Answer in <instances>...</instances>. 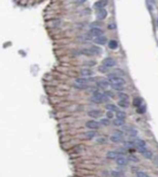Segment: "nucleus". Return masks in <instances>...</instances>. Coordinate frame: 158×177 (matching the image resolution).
I'll use <instances>...</instances> for the list:
<instances>
[{"label": "nucleus", "mask_w": 158, "mask_h": 177, "mask_svg": "<svg viewBox=\"0 0 158 177\" xmlns=\"http://www.w3.org/2000/svg\"><path fill=\"white\" fill-rule=\"evenodd\" d=\"M108 79H109L108 80L109 83L111 86H124L125 83H126V81L124 80L122 77H119V76H117V75H115L112 73L108 75Z\"/></svg>", "instance_id": "f257e3e1"}, {"label": "nucleus", "mask_w": 158, "mask_h": 177, "mask_svg": "<svg viewBox=\"0 0 158 177\" xmlns=\"http://www.w3.org/2000/svg\"><path fill=\"white\" fill-rule=\"evenodd\" d=\"M90 100L94 103H101V102H106L108 100V96L104 94V93H101V92H98L96 91L93 93V95L91 96Z\"/></svg>", "instance_id": "f03ea898"}, {"label": "nucleus", "mask_w": 158, "mask_h": 177, "mask_svg": "<svg viewBox=\"0 0 158 177\" xmlns=\"http://www.w3.org/2000/svg\"><path fill=\"white\" fill-rule=\"evenodd\" d=\"M103 34V31L100 30V29H97V27H93L91 29L89 32H88V36L89 38H98V36H101Z\"/></svg>", "instance_id": "7ed1b4c3"}, {"label": "nucleus", "mask_w": 158, "mask_h": 177, "mask_svg": "<svg viewBox=\"0 0 158 177\" xmlns=\"http://www.w3.org/2000/svg\"><path fill=\"white\" fill-rule=\"evenodd\" d=\"M86 128L91 129H98L100 128V123L96 122V120H88L86 124H85Z\"/></svg>", "instance_id": "20e7f679"}, {"label": "nucleus", "mask_w": 158, "mask_h": 177, "mask_svg": "<svg viewBox=\"0 0 158 177\" xmlns=\"http://www.w3.org/2000/svg\"><path fill=\"white\" fill-rule=\"evenodd\" d=\"M123 133L126 134L129 137H135L137 135V131L134 128H131V127H124L123 128Z\"/></svg>", "instance_id": "39448f33"}, {"label": "nucleus", "mask_w": 158, "mask_h": 177, "mask_svg": "<svg viewBox=\"0 0 158 177\" xmlns=\"http://www.w3.org/2000/svg\"><path fill=\"white\" fill-rule=\"evenodd\" d=\"M117 64L116 60H113L112 58H106L103 61H102V65L107 68H111V67H115Z\"/></svg>", "instance_id": "423d86ee"}, {"label": "nucleus", "mask_w": 158, "mask_h": 177, "mask_svg": "<svg viewBox=\"0 0 158 177\" xmlns=\"http://www.w3.org/2000/svg\"><path fill=\"white\" fill-rule=\"evenodd\" d=\"M110 139H111V142H113V143H122L123 142L122 132H117V135H112Z\"/></svg>", "instance_id": "0eeeda50"}, {"label": "nucleus", "mask_w": 158, "mask_h": 177, "mask_svg": "<svg viewBox=\"0 0 158 177\" xmlns=\"http://www.w3.org/2000/svg\"><path fill=\"white\" fill-rule=\"evenodd\" d=\"M107 15H108V11L103 8V9H99V10H97V12H96V18L98 19V20H103L106 17H107Z\"/></svg>", "instance_id": "6e6552de"}, {"label": "nucleus", "mask_w": 158, "mask_h": 177, "mask_svg": "<svg viewBox=\"0 0 158 177\" xmlns=\"http://www.w3.org/2000/svg\"><path fill=\"white\" fill-rule=\"evenodd\" d=\"M120 157H122V153H118V152H113V151L107 153V158H109V159H118Z\"/></svg>", "instance_id": "1a4fd4ad"}, {"label": "nucleus", "mask_w": 158, "mask_h": 177, "mask_svg": "<svg viewBox=\"0 0 158 177\" xmlns=\"http://www.w3.org/2000/svg\"><path fill=\"white\" fill-rule=\"evenodd\" d=\"M133 143H134V146L136 148H145L146 147V142L141 140V139H135L133 141Z\"/></svg>", "instance_id": "9d476101"}, {"label": "nucleus", "mask_w": 158, "mask_h": 177, "mask_svg": "<svg viewBox=\"0 0 158 177\" xmlns=\"http://www.w3.org/2000/svg\"><path fill=\"white\" fill-rule=\"evenodd\" d=\"M93 41H94L95 44H97V45H104V44L108 42V39H107L104 35H101V36L95 38Z\"/></svg>", "instance_id": "9b49d317"}, {"label": "nucleus", "mask_w": 158, "mask_h": 177, "mask_svg": "<svg viewBox=\"0 0 158 177\" xmlns=\"http://www.w3.org/2000/svg\"><path fill=\"white\" fill-rule=\"evenodd\" d=\"M107 4H108V1H96L94 3V5H93V7H94L95 9L99 10V9H103V7Z\"/></svg>", "instance_id": "f8f14e48"}, {"label": "nucleus", "mask_w": 158, "mask_h": 177, "mask_svg": "<svg viewBox=\"0 0 158 177\" xmlns=\"http://www.w3.org/2000/svg\"><path fill=\"white\" fill-rule=\"evenodd\" d=\"M88 115L90 117H92V118H97V117H99L101 115V111L98 110V109H93V110L88 111Z\"/></svg>", "instance_id": "ddd939ff"}, {"label": "nucleus", "mask_w": 158, "mask_h": 177, "mask_svg": "<svg viewBox=\"0 0 158 177\" xmlns=\"http://www.w3.org/2000/svg\"><path fill=\"white\" fill-rule=\"evenodd\" d=\"M96 85L99 87V88H108L109 87V85H110V83H109V81L107 80H99L96 82Z\"/></svg>", "instance_id": "4468645a"}, {"label": "nucleus", "mask_w": 158, "mask_h": 177, "mask_svg": "<svg viewBox=\"0 0 158 177\" xmlns=\"http://www.w3.org/2000/svg\"><path fill=\"white\" fill-rule=\"evenodd\" d=\"M112 123H113V125H115L116 127H121V126H124V125H125V120H124L123 118H118V117H117Z\"/></svg>", "instance_id": "2eb2a0df"}, {"label": "nucleus", "mask_w": 158, "mask_h": 177, "mask_svg": "<svg viewBox=\"0 0 158 177\" xmlns=\"http://www.w3.org/2000/svg\"><path fill=\"white\" fill-rule=\"evenodd\" d=\"M127 163H128V160H127L126 158H124V157H120V158L117 159V164L120 165V166L127 165Z\"/></svg>", "instance_id": "dca6fc26"}, {"label": "nucleus", "mask_w": 158, "mask_h": 177, "mask_svg": "<svg viewBox=\"0 0 158 177\" xmlns=\"http://www.w3.org/2000/svg\"><path fill=\"white\" fill-rule=\"evenodd\" d=\"M95 136H96V133L93 132V131H91V132H87V133H84V134H83V137H84V138H86V139H92V138L95 137Z\"/></svg>", "instance_id": "f3484780"}, {"label": "nucleus", "mask_w": 158, "mask_h": 177, "mask_svg": "<svg viewBox=\"0 0 158 177\" xmlns=\"http://www.w3.org/2000/svg\"><path fill=\"white\" fill-rule=\"evenodd\" d=\"M141 154H142L146 159H151V158H152V152H151V151H149V150H146V149H145Z\"/></svg>", "instance_id": "a211bd4d"}, {"label": "nucleus", "mask_w": 158, "mask_h": 177, "mask_svg": "<svg viewBox=\"0 0 158 177\" xmlns=\"http://www.w3.org/2000/svg\"><path fill=\"white\" fill-rule=\"evenodd\" d=\"M106 108H107L109 111H118V107H117L115 104H111V103L106 104Z\"/></svg>", "instance_id": "6ab92c4d"}, {"label": "nucleus", "mask_w": 158, "mask_h": 177, "mask_svg": "<svg viewBox=\"0 0 158 177\" xmlns=\"http://www.w3.org/2000/svg\"><path fill=\"white\" fill-rule=\"evenodd\" d=\"M111 177H125V173L122 171H111Z\"/></svg>", "instance_id": "aec40b11"}, {"label": "nucleus", "mask_w": 158, "mask_h": 177, "mask_svg": "<svg viewBox=\"0 0 158 177\" xmlns=\"http://www.w3.org/2000/svg\"><path fill=\"white\" fill-rule=\"evenodd\" d=\"M133 104H134L136 107H140V106L142 105V99H141V98H139V97L134 98V100H133Z\"/></svg>", "instance_id": "412c9836"}, {"label": "nucleus", "mask_w": 158, "mask_h": 177, "mask_svg": "<svg viewBox=\"0 0 158 177\" xmlns=\"http://www.w3.org/2000/svg\"><path fill=\"white\" fill-rule=\"evenodd\" d=\"M90 50H91V52L93 53V55H99V54H101L102 53V50L100 48H98V47H91V48H89Z\"/></svg>", "instance_id": "4be33fe9"}, {"label": "nucleus", "mask_w": 158, "mask_h": 177, "mask_svg": "<svg viewBox=\"0 0 158 177\" xmlns=\"http://www.w3.org/2000/svg\"><path fill=\"white\" fill-rule=\"evenodd\" d=\"M118 105H119V106H121V107L127 108V107H129L130 103H129V101H128V100H120V101H119V103H118Z\"/></svg>", "instance_id": "5701e85b"}, {"label": "nucleus", "mask_w": 158, "mask_h": 177, "mask_svg": "<svg viewBox=\"0 0 158 177\" xmlns=\"http://www.w3.org/2000/svg\"><path fill=\"white\" fill-rule=\"evenodd\" d=\"M109 48L111 49V50H116V49L118 48V42L115 41V40L110 41V43H109Z\"/></svg>", "instance_id": "b1692460"}, {"label": "nucleus", "mask_w": 158, "mask_h": 177, "mask_svg": "<svg viewBox=\"0 0 158 177\" xmlns=\"http://www.w3.org/2000/svg\"><path fill=\"white\" fill-rule=\"evenodd\" d=\"M89 81H91V79H87V78H78V79H76V82L78 83V84H87Z\"/></svg>", "instance_id": "393cba45"}, {"label": "nucleus", "mask_w": 158, "mask_h": 177, "mask_svg": "<svg viewBox=\"0 0 158 177\" xmlns=\"http://www.w3.org/2000/svg\"><path fill=\"white\" fill-rule=\"evenodd\" d=\"M81 53H82L83 55H86V56H93V53L91 52L90 49H84V50L81 51Z\"/></svg>", "instance_id": "a878e982"}, {"label": "nucleus", "mask_w": 158, "mask_h": 177, "mask_svg": "<svg viewBox=\"0 0 158 177\" xmlns=\"http://www.w3.org/2000/svg\"><path fill=\"white\" fill-rule=\"evenodd\" d=\"M117 117H118V118H123V119H125V118H126V113H124V111H122V110H118V111H117Z\"/></svg>", "instance_id": "bb28decb"}, {"label": "nucleus", "mask_w": 158, "mask_h": 177, "mask_svg": "<svg viewBox=\"0 0 158 177\" xmlns=\"http://www.w3.org/2000/svg\"><path fill=\"white\" fill-rule=\"evenodd\" d=\"M81 75L82 76H91L92 75V72L90 71V70H82L81 71Z\"/></svg>", "instance_id": "cd10ccee"}, {"label": "nucleus", "mask_w": 158, "mask_h": 177, "mask_svg": "<svg viewBox=\"0 0 158 177\" xmlns=\"http://www.w3.org/2000/svg\"><path fill=\"white\" fill-rule=\"evenodd\" d=\"M124 147L125 148H134V143L133 142H124Z\"/></svg>", "instance_id": "c85d7f7f"}, {"label": "nucleus", "mask_w": 158, "mask_h": 177, "mask_svg": "<svg viewBox=\"0 0 158 177\" xmlns=\"http://www.w3.org/2000/svg\"><path fill=\"white\" fill-rule=\"evenodd\" d=\"M100 125L109 126V125H110V120H109L108 118H101V119H100Z\"/></svg>", "instance_id": "c756f323"}, {"label": "nucleus", "mask_w": 158, "mask_h": 177, "mask_svg": "<svg viewBox=\"0 0 158 177\" xmlns=\"http://www.w3.org/2000/svg\"><path fill=\"white\" fill-rule=\"evenodd\" d=\"M98 71L101 72V73H107V72H108V68L104 67L103 65H101L100 67H98Z\"/></svg>", "instance_id": "7c9ffc66"}, {"label": "nucleus", "mask_w": 158, "mask_h": 177, "mask_svg": "<svg viewBox=\"0 0 158 177\" xmlns=\"http://www.w3.org/2000/svg\"><path fill=\"white\" fill-rule=\"evenodd\" d=\"M128 160H130V161H133V162H139V159L136 157V156H134V155H131V156H129V158H128Z\"/></svg>", "instance_id": "2f4dec72"}, {"label": "nucleus", "mask_w": 158, "mask_h": 177, "mask_svg": "<svg viewBox=\"0 0 158 177\" xmlns=\"http://www.w3.org/2000/svg\"><path fill=\"white\" fill-rule=\"evenodd\" d=\"M119 97H120L121 100H128V99H129V96H128L127 94H125V93H120V94H119Z\"/></svg>", "instance_id": "473e14b6"}, {"label": "nucleus", "mask_w": 158, "mask_h": 177, "mask_svg": "<svg viewBox=\"0 0 158 177\" xmlns=\"http://www.w3.org/2000/svg\"><path fill=\"white\" fill-rule=\"evenodd\" d=\"M137 177H149V176H148L145 172H141V171H140V172L137 173Z\"/></svg>", "instance_id": "72a5a7b5"}, {"label": "nucleus", "mask_w": 158, "mask_h": 177, "mask_svg": "<svg viewBox=\"0 0 158 177\" xmlns=\"http://www.w3.org/2000/svg\"><path fill=\"white\" fill-rule=\"evenodd\" d=\"M111 87H112L115 90H120V91L124 89V86H111Z\"/></svg>", "instance_id": "f704fd0d"}, {"label": "nucleus", "mask_w": 158, "mask_h": 177, "mask_svg": "<svg viewBox=\"0 0 158 177\" xmlns=\"http://www.w3.org/2000/svg\"><path fill=\"white\" fill-rule=\"evenodd\" d=\"M112 116H113L112 111H108V113H107V117H108V118H112Z\"/></svg>", "instance_id": "c9c22d12"}, {"label": "nucleus", "mask_w": 158, "mask_h": 177, "mask_svg": "<svg viewBox=\"0 0 158 177\" xmlns=\"http://www.w3.org/2000/svg\"><path fill=\"white\" fill-rule=\"evenodd\" d=\"M153 163H154L155 165H158V156H155V157L153 158Z\"/></svg>", "instance_id": "e433bc0d"}, {"label": "nucleus", "mask_w": 158, "mask_h": 177, "mask_svg": "<svg viewBox=\"0 0 158 177\" xmlns=\"http://www.w3.org/2000/svg\"><path fill=\"white\" fill-rule=\"evenodd\" d=\"M115 27H116L115 24H110V25H109V29H115Z\"/></svg>", "instance_id": "4c0bfd02"}, {"label": "nucleus", "mask_w": 158, "mask_h": 177, "mask_svg": "<svg viewBox=\"0 0 158 177\" xmlns=\"http://www.w3.org/2000/svg\"><path fill=\"white\" fill-rule=\"evenodd\" d=\"M157 23H158V20H157Z\"/></svg>", "instance_id": "58836bf2"}]
</instances>
